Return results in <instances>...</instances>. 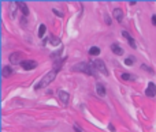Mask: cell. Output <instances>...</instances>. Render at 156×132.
<instances>
[{"label":"cell","mask_w":156,"mask_h":132,"mask_svg":"<svg viewBox=\"0 0 156 132\" xmlns=\"http://www.w3.org/2000/svg\"><path fill=\"white\" fill-rule=\"evenodd\" d=\"M73 71H78V72H84L88 75H93L96 71L93 63H78V64L73 65Z\"/></svg>","instance_id":"obj_1"},{"label":"cell","mask_w":156,"mask_h":132,"mask_svg":"<svg viewBox=\"0 0 156 132\" xmlns=\"http://www.w3.org/2000/svg\"><path fill=\"white\" fill-rule=\"evenodd\" d=\"M58 95H59V98H60V101H62V103H67L68 102V98H70V97H68V93L67 91H65V90H62V89H60V90H58Z\"/></svg>","instance_id":"obj_8"},{"label":"cell","mask_w":156,"mask_h":132,"mask_svg":"<svg viewBox=\"0 0 156 132\" xmlns=\"http://www.w3.org/2000/svg\"><path fill=\"white\" fill-rule=\"evenodd\" d=\"M56 75H58V71H55V70H52V71H49L47 75H44V76L41 78V81L36 84V90H40V89H42V87L48 86L51 82L55 81Z\"/></svg>","instance_id":"obj_2"},{"label":"cell","mask_w":156,"mask_h":132,"mask_svg":"<svg viewBox=\"0 0 156 132\" xmlns=\"http://www.w3.org/2000/svg\"><path fill=\"white\" fill-rule=\"evenodd\" d=\"M74 131H75V132H82V131H81V128H79L78 125H74Z\"/></svg>","instance_id":"obj_21"},{"label":"cell","mask_w":156,"mask_h":132,"mask_svg":"<svg viewBox=\"0 0 156 132\" xmlns=\"http://www.w3.org/2000/svg\"><path fill=\"white\" fill-rule=\"evenodd\" d=\"M145 94L148 97H155L156 95V84L153 83V82H149V83H148V87H146V90H145Z\"/></svg>","instance_id":"obj_5"},{"label":"cell","mask_w":156,"mask_h":132,"mask_svg":"<svg viewBox=\"0 0 156 132\" xmlns=\"http://www.w3.org/2000/svg\"><path fill=\"white\" fill-rule=\"evenodd\" d=\"M114 16H115V19H117L118 22H122V21H123V12H122L120 8H115L114 10Z\"/></svg>","instance_id":"obj_10"},{"label":"cell","mask_w":156,"mask_h":132,"mask_svg":"<svg viewBox=\"0 0 156 132\" xmlns=\"http://www.w3.org/2000/svg\"><path fill=\"white\" fill-rule=\"evenodd\" d=\"M141 68H144V70H146V71H148V72H153L152 70H151V68H148V67H146V65H141Z\"/></svg>","instance_id":"obj_20"},{"label":"cell","mask_w":156,"mask_h":132,"mask_svg":"<svg viewBox=\"0 0 156 132\" xmlns=\"http://www.w3.org/2000/svg\"><path fill=\"white\" fill-rule=\"evenodd\" d=\"M93 64H94V68H96V71H100L103 75H108V71H107V67H105V64H104V61L103 60H94L93 61Z\"/></svg>","instance_id":"obj_3"},{"label":"cell","mask_w":156,"mask_h":132,"mask_svg":"<svg viewBox=\"0 0 156 132\" xmlns=\"http://www.w3.org/2000/svg\"><path fill=\"white\" fill-rule=\"evenodd\" d=\"M122 79H125V81H134L136 76H134V75H130V74H123L122 75Z\"/></svg>","instance_id":"obj_16"},{"label":"cell","mask_w":156,"mask_h":132,"mask_svg":"<svg viewBox=\"0 0 156 132\" xmlns=\"http://www.w3.org/2000/svg\"><path fill=\"white\" fill-rule=\"evenodd\" d=\"M122 36H123L125 38H126V41L129 42V45L131 46V48H133V49H136V48H137L136 41H134V38H133V37H131V36H130L129 33H127V32H122Z\"/></svg>","instance_id":"obj_7"},{"label":"cell","mask_w":156,"mask_h":132,"mask_svg":"<svg viewBox=\"0 0 156 132\" xmlns=\"http://www.w3.org/2000/svg\"><path fill=\"white\" fill-rule=\"evenodd\" d=\"M45 32H47V26L45 25H40L39 26V37H40V38H42V37H44Z\"/></svg>","instance_id":"obj_15"},{"label":"cell","mask_w":156,"mask_h":132,"mask_svg":"<svg viewBox=\"0 0 156 132\" xmlns=\"http://www.w3.org/2000/svg\"><path fill=\"white\" fill-rule=\"evenodd\" d=\"M18 6H19V10L22 11L23 15H25V16L29 15V8H27L26 3H23V1H18Z\"/></svg>","instance_id":"obj_11"},{"label":"cell","mask_w":156,"mask_h":132,"mask_svg":"<svg viewBox=\"0 0 156 132\" xmlns=\"http://www.w3.org/2000/svg\"><path fill=\"white\" fill-rule=\"evenodd\" d=\"M52 12H53V14H56V15H58V16H63V14H62V12H60V11H58V10H55V8H53V10H52Z\"/></svg>","instance_id":"obj_19"},{"label":"cell","mask_w":156,"mask_h":132,"mask_svg":"<svg viewBox=\"0 0 156 132\" xmlns=\"http://www.w3.org/2000/svg\"><path fill=\"white\" fill-rule=\"evenodd\" d=\"M96 91H97V94L100 97H104L105 95V89H104V86L101 83H97L96 84Z\"/></svg>","instance_id":"obj_12"},{"label":"cell","mask_w":156,"mask_h":132,"mask_svg":"<svg viewBox=\"0 0 156 132\" xmlns=\"http://www.w3.org/2000/svg\"><path fill=\"white\" fill-rule=\"evenodd\" d=\"M11 74H13V68H11V67H8V65L3 67V76H4V78L11 76Z\"/></svg>","instance_id":"obj_13"},{"label":"cell","mask_w":156,"mask_h":132,"mask_svg":"<svg viewBox=\"0 0 156 132\" xmlns=\"http://www.w3.org/2000/svg\"><path fill=\"white\" fill-rule=\"evenodd\" d=\"M51 44L52 45H58V44H60V40L58 37H51Z\"/></svg>","instance_id":"obj_18"},{"label":"cell","mask_w":156,"mask_h":132,"mask_svg":"<svg viewBox=\"0 0 156 132\" xmlns=\"http://www.w3.org/2000/svg\"><path fill=\"white\" fill-rule=\"evenodd\" d=\"M36 61L33 60H23L22 61V68L23 70H26V71H29V70H33V68L36 67Z\"/></svg>","instance_id":"obj_6"},{"label":"cell","mask_w":156,"mask_h":132,"mask_svg":"<svg viewBox=\"0 0 156 132\" xmlns=\"http://www.w3.org/2000/svg\"><path fill=\"white\" fill-rule=\"evenodd\" d=\"M134 61H136V57H133V56H131V57H127L126 60H125V64H126V65H133Z\"/></svg>","instance_id":"obj_17"},{"label":"cell","mask_w":156,"mask_h":132,"mask_svg":"<svg viewBox=\"0 0 156 132\" xmlns=\"http://www.w3.org/2000/svg\"><path fill=\"white\" fill-rule=\"evenodd\" d=\"M8 59H10V61H11V63H13V64H19V63H21V64H22V61H21V60H22V55H21L19 52H15V53H11V55H10V57H8Z\"/></svg>","instance_id":"obj_4"},{"label":"cell","mask_w":156,"mask_h":132,"mask_svg":"<svg viewBox=\"0 0 156 132\" xmlns=\"http://www.w3.org/2000/svg\"><path fill=\"white\" fill-rule=\"evenodd\" d=\"M99 53H100V48H99V46H92V48L89 49V55L91 56H97Z\"/></svg>","instance_id":"obj_14"},{"label":"cell","mask_w":156,"mask_h":132,"mask_svg":"<svg viewBox=\"0 0 156 132\" xmlns=\"http://www.w3.org/2000/svg\"><path fill=\"white\" fill-rule=\"evenodd\" d=\"M111 51L114 52L115 55H118V56L123 55V49H122V46H120L119 44H112V45H111Z\"/></svg>","instance_id":"obj_9"},{"label":"cell","mask_w":156,"mask_h":132,"mask_svg":"<svg viewBox=\"0 0 156 132\" xmlns=\"http://www.w3.org/2000/svg\"><path fill=\"white\" fill-rule=\"evenodd\" d=\"M152 23L156 26V15H153V16H152Z\"/></svg>","instance_id":"obj_23"},{"label":"cell","mask_w":156,"mask_h":132,"mask_svg":"<svg viewBox=\"0 0 156 132\" xmlns=\"http://www.w3.org/2000/svg\"><path fill=\"white\" fill-rule=\"evenodd\" d=\"M105 23H107V25H110V23H111V19L108 18L107 15H105Z\"/></svg>","instance_id":"obj_22"}]
</instances>
